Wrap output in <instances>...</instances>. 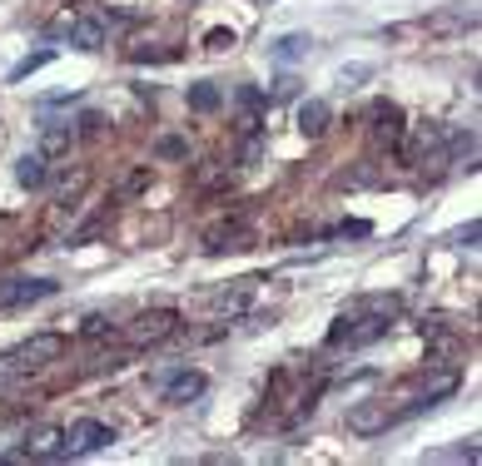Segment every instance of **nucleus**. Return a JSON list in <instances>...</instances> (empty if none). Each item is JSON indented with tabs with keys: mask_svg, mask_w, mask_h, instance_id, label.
<instances>
[{
	"mask_svg": "<svg viewBox=\"0 0 482 466\" xmlns=\"http://www.w3.org/2000/svg\"><path fill=\"white\" fill-rule=\"evenodd\" d=\"M60 352H65V338H60V332H35L31 342H21V348L5 352V358H11L21 372H35V367H45V362H55Z\"/></svg>",
	"mask_w": 482,
	"mask_h": 466,
	"instance_id": "f257e3e1",
	"label": "nucleus"
},
{
	"mask_svg": "<svg viewBox=\"0 0 482 466\" xmlns=\"http://www.w3.org/2000/svg\"><path fill=\"white\" fill-rule=\"evenodd\" d=\"M115 442V427L95 422V417H80L70 432H65V452L70 456H90V452H105V446Z\"/></svg>",
	"mask_w": 482,
	"mask_h": 466,
	"instance_id": "f03ea898",
	"label": "nucleus"
},
{
	"mask_svg": "<svg viewBox=\"0 0 482 466\" xmlns=\"http://www.w3.org/2000/svg\"><path fill=\"white\" fill-rule=\"evenodd\" d=\"M174 328H180V318H174L170 307H150V313H140V318L129 323V342L150 348V342H164Z\"/></svg>",
	"mask_w": 482,
	"mask_h": 466,
	"instance_id": "7ed1b4c3",
	"label": "nucleus"
},
{
	"mask_svg": "<svg viewBox=\"0 0 482 466\" xmlns=\"http://www.w3.org/2000/svg\"><path fill=\"white\" fill-rule=\"evenodd\" d=\"M204 387H209V377H204V372H194V367H184V372H170V377L160 382V397L170 407H189L194 397H204Z\"/></svg>",
	"mask_w": 482,
	"mask_h": 466,
	"instance_id": "20e7f679",
	"label": "nucleus"
},
{
	"mask_svg": "<svg viewBox=\"0 0 482 466\" xmlns=\"http://www.w3.org/2000/svg\"><path fill=\"white\" fill-rule=\"evenodd\" d=\"M50 293H55L50 278H0V307H25V303H40Z\"/></svg>",
	"mask_w": 482,
	"mask_h": 466,
	"instance_id": "39448f33",
	"label": "nucleus"
},
{
	"mask_svg": "<svg viewBox=\"0 0 482 466\" xmlns=\"http://www.w3.org/2000/svg\"><path fill=\"white\" fill-rule=\"evenodd\" d=\"M388 422H393L388 402H354L348 407V432L354 436H378V432H388Z\"/></svg>",
	"mask_w": 482,
	"mask_h": 466,
	"instance_id": "423d86ee",
	"label": "nucleus"
},
{
	"mask_svg": "<svg viewBox=\"0 0 482 466\" xmlns=\"http://www.w3.org/2000/svg\"><path fill=\"white\" fill-rule=\"evenodd\" d=\"M478 25V5H448V11L428 15V30L433 35H462Z\"/></svg>",
	"mask_w": 482,
	"mask_h": 466,
	"instance_id": "0eeeda50",
	"label": "nucleus"
},
{
	"mask_svg": "<svg viewBox=\"0 0 482 466\" xmlns=\"http://www.w3.org/2000/svg\"><path fill=\"white\" fill-rule=\"evenodd\" d=\"M309 50H313V35L309 30H289V35H279V40L268 45V60L299 65V60H309Z\"/></svg>",
	"mask_w": 482,
	"mask_h": 466,
	"instance_id": "6e6552de",
	"label": "nucleus"
},
{
	"mask_svg": "<svg viewBox=\"0 0 482 466\" xmlns=\"http://www.w3.org/2000/svg\"><path fill=\"white\" fill-rule=\"evenodd\" d=\"M60 452H65V432H60V427H35V432L25 436L21 456H31V462H50V456H60Z\"/></svg>",
	"mask_w": 482,
	"mask_h": 466,
	"instance_id": "1a4fd4ad",
	"label": "nucleus"
},
{
	"mask_svg": "<svg viewBox=\"0 0 482 466\" xmlns=\"http://www.w3.org/2000/svg\"><path fill=\"white\" fill-rule=\"evenodd\" d=\"M70 45H75V50H100V45H105V21H95V15H75V21H70Z\"/></svg>",
	"mask_w": 482,
	"mask_h": 466,
	"instance_id": "9d476101",
	"label": "nucleus"
},
{
	"mask_svg": "<svg viewBox=\"0 0 482 466\" xmlns=\"http://www.w3.org/2000/svg\"><path fill=\"white\" fill-rule=\"evenodd\" d=\"M45 154L40 149H35V154H21V160H15V184H21V189H45V179H50V169H45Z\"/></svg>",
	"mask_w": 482,
	"mask_h": 466,
	"instance_id": "9b49d317",
	"label": "nucleus"
},
{
	"mask_svg": "<svg viewBox=\"0 0 482 466\" xmlns=\"http://www.w3.org/2000/svg\"><path fill=\"white\" fill-rule=\"evenodd\" d=\"M299 129L309 139H319L323 129H329V105H323V99H303L299 105Z\"/></svg>",
	"mask_w": 482,
	"mask_h": 466,
	"instance_id": "f8f14e48",
	"label": "nucleus"
},
{
	"mask_svg": "<svg viewBox=\"0 0 482 466\" xmlns=\"http://www.w3.org/2000/svg\"><path fill=\"white\" fill-rule=\"evenodd\" d=\"M368 119H373V134L378 139L398 144V134H403V125H398V119H403V115H398V105H373V115H368Z\"/></svg>",
	"mask_w": 482,
	"mask_h": 466,
	"instance_id": "ddd939ff",
	"label": "nucleus"
},
{
	"mask_svg": "<svg viewBox=\"0 0 482 466\" xmlns=\"http://www.w3.org/2000/svg\"><path fill=\"white\" fill-rule=\"evenodd\" d=\"M219 105H224V90H219V85H209V80H204V85H189V109H199V115H215Z\"/></svg>",
	"mask_w": 482,
	"mask_h": 466,
	"instance_id": "4468645a",
	"label": "nucleus"
},
{
	"mask_svg": "<svg viewBox=\"0 0 482 466\" xmlns=\"http://www.w3.org/2000/svg\"><path fill=\"white\" fill-rule=\"evenodd\" d=\"M70 139H75V134H70L65 125H50L40 134V154H45V160H55V154H65V149H70Z\"/></svg>",
	"mask_w": 482,
	"mask_h": 466,
	"instance_id": "2eb2a0df",
	"label": "nucleus"
},
{
	"mask_svg": "<svg viewBox=\"0 0 482 466\" xmlns=\"http://www.w3.org/2000/svg\"><path fill=\"white\" fill-rule=\"evenodd\" d=\"M224 248H249L244 229H215L209 233V254H224Z\"/></svg>",
	"mask_w": 482,
	"mask_h": 466,
	"instance_id": "dca6fc26",
	"label": "nucleus"
},
{
	"mask_svg": "<svg viewBox=\"0 0 482 466\" xmlns=\"http://www.w3.org/2000/svg\"><path fill=\"white\" fill-rule=\"evenodd\" d=\"M50 60H55V50H35V55H25V60L11 70V85H21V80H31V74H35V70H45Z\"/></svg>",
	"mask_w": 482,
	"mask_h": 466,
	"instance_id": "f3484780",
	"label": "nucleus"
},
{
	"mask_svg": "<svg viewBox=\"0 0 482 466\" xmlns=\"http://www.w3.org/2000/svg\"><path fill=\"white\" fill-rule=\"evenodd\" d=\"M249 283H254V278H244V283H239L234 293H219V298H215L219 313H244V303H249Z\"/></svg>",
	"mask_w": 482,
	"mask_h": 466,
	"instance_id": "a211bd4d",
	"label": "nucleus"
},
{
	"mask_svg": "<svg viewBox=\"0 0 482 466\" xmlns=\"http://www.w3.org/2000/svg\"><path fill=\"white\" fill-rule=\"evenodd\" d=\"M368 74H373V65H343V70L333 74V85H338V90H354L358 80H368Z\"/></svg>",
	"mask_w": 482,
	"mask_h": 466,
	"instance_id": "6ab92c4d",
	"label": "nucleus"
},
{
	"mask_svg": "<svg viewBox=\"0 0 482 466\" xmlns=\"http://www.w3.org/2000/svg\"><path fill=\"white\" fill-rule=\"evenodd\" d=\"M154 154H160V160H184V154H189V144H184L180 134H164L160 144H154Z\"/></svg>",
	"mask_w": 482,
	"mask_h": 466,
	"instance_id": "aec40b11",
	"label": "nucleus"
},
{
	"mask_svg": "<svg viewBox=\"0 0 482 466\" xmlns=\"http://www.w3.org/2000/svg\"><path fill=\"white\" fill-rule=\"evenodd\" d=\"M85 338H115V323H110V318H85Z\"/></svg>",
	"mask_w": 482,
	"mask_h": 466,
	"instance_id": "412c9836",
	"label": "nucleus"
},
{
	"mask_svg": "<svg viewBox=\"0 0 482 466\" xmlns=\"http://www.w3.org/2000/svg\"><path fill=\"white\" fill-rule=\"evenodd\" d=\"M204 45H209V50H229V45H234V30H224V25H215V30L204 35Z\"/></svg>",
	"mask_w": 482,
	"mask_h": 466,
	"instance_id": "4be33fe9",
	"label": "nucleus"
},
{
	"mask_svg": "<svg viewBox=\"0 0 482 466\" xmlns=\"http://www.w3.org/2000/svg\"><path fill=\"white\" fill-rule=\"evenodd\" d=\"M373 179H378L373 169H354V174H343L338 184H343V189H368V184H373Z\"/></svg>",
	"mask_w": 482,
	"mask_h": 466,
	"instance_id": "5701e85b",
	"label": "nucleus"
},
{
	"mask_svg": "<svg viewBox=\"0 0 482 466\" xmlns=\"http://www.w3.org/2000/svg\"><path fill=\"white\" fill-rule=\"evenodd\" d=\"M478 233H482V223L472 219L468 229H458V233H452V244H458V248H478Z\"/></svg>",
	"mask_w": 482,
	"mask_h": 466,
	"instance_id": "b1692460",
	"label": "nucleus"
},
{
	"mask_svg": "<svg viewBox=\"0 0 482 466\" xmlns=\"http://www.w3.org/2000/svg\"><path fill=\"white\" fill-rule=\"evenodd\" d=\"M268 95H274V99H289V95H299V80H294V74H279V80H274V90H268Z\"/></svg>",
	"mask_w": 482,
	"mask_h": 466,
	"instance_id": "393cba45",
	"label": "nucleus"
},
{
	"mask_svg": "<svg viewBox=\"0 0 482 466\" xmlns=\"http://www.w3.org/2000/svg\"><path fill=\"white\" fill-rule=\"evenodd\" d=\"M129 60H135V65H164V60H174V50H135V55H129Z\"/></svg>",
	"mask_w": 482,
	"mask_h": 466,
	"instance_id": "a878e982",
	"label": "nucleus"
},
{
	"mask_svg": "<svg viewBox=\"0 0 482 466\" xmlns=\"http://www.w3.org/2000/svg\"><path fill=\"white\" fill-rule=\"evenodd\" d=\"M100 125H105L100 115H85V119H80V129H85V134H100Z\"/></svg>",
	"mask_w": 482,
	"mask_h": 466,
	"instance_id": "bb28decb",
	"label": "nucleus"
}]
</instances>
